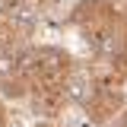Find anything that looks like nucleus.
Listing matches in <instances>:
<instances>
[{
    "label": "nucleus",
    "mask_w": 127,
    "mask_h": 127,
    "mask_svg": "<svg viewBox=\"0 0 127 127\" xmlns=\"http://www.w3.org/2000/svg\"><path fill=\"white\" fill-rule=\"evenodd\" d=\"M0 127H10V111H6V102L0 98Z\"/></svg>",
    "instance_id": "6"
},
{
    "label": "nucleus",
    "mask_w": 127,
    "mask_h": 127,
    "mask_svg": "<svg viewBox=\"0 0 127 127\" xmlns=\"http://www.w3.org/2000/svg\"><path fill=\"white\" fill-rule=\"evenodd\" d=\"M35 127H57V124H51V121H38Z\"/></svg>",
    "instance_id": "8"
},
{
    "label": "nucleus",
    "mask_w": 127,
    "mask_h": 127,
    "mask_svg": "<svg viewBox=\"0 0 127 127\" xmlns=\"http://www.w3.org/2000/svg\"><path fill=\"white\" fill-rule=\"evenodd\" d=\"M121 127H127V108L121 111Z\"/></svg>",
    "instance_id": "7"
},
{
    "label": "nucleus",
    "mask_w": 127,
    "mask_h": 127,
    "mask_svg": "<svg viewBox=\"0 0 127 127\" xmlns=\"http://www.w3.org/2000/svg\"><path fill=\"white\" fill-rule=\"evenodd\" d=\"M70 98H73V83L70 86H35V89H29L26 102L41 121H54L67 111Z\"/></svg>",
    "instance_id": "3"
},
{
    "label": "nucleus",
    "mask_w": 127,
    "mask_h": 127,
    "mask_svg": "<svg viewBox=\"0 0 127 127\" xmlns=\"http://www.w3.org/2000/svg\"><path fill=\"white\" fill-rule=\"evenodd\" d=\"M0 98H29V79L16 51H0Z\"/></svg>",
    "instance_id": "4"
},
{
    "label": "nucleus",
    "mask_w": 127,
    "mask_h": 127,
    "mask_svg": "<svg viewBox=\"0 0 127 127\" xmlns=\"http://www.w3.org/2000/svg\"><path fill=\"white\" fill-rule=\"evenodd\" d=\"M19 67L29 79V89L35 86H70L76 76L73 54L61 45H26L16 51Z\"/></svg>",
    "instance_id": "1"
},
{
    "label": "nucleus",
    "mask_w": 127,
    "mask_h": 127,
    "mask_svg": "<svg viewBox=\"0 0 127 127\" xmlns=\"http://www.w3.org/2000/svg\"><path fill=\"white\" fill-rule=\"evenodd\" d=\"M83 111L92 124H105L114 114L124 111V89L108 86V83H95L86 79V92H83Z\"/></svg>",
    "instance_id": "2"
},
{
    "label": "nucleus",
    "mask_w": 127,
    "mask_h": 127,
    "mask_svg": "<svg viewBox=\"0 0 127 127\" xmlns=\"http://www.w3.org/2000/svg\"><path fill=\"white\" fill-rule=\"evenodd\" d=\"M22 3H26L29 10H48V6H54L57 0H22Z\"/></svg>",
    "instance_id": "5"
}]
</instances>
